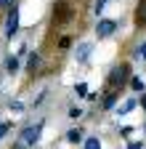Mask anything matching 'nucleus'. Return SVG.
<instances>
[{"label":"nucleus","instance_id":"f257e3e1","mask_svg":"<svg viewBox=\"0 0 146 149\" xmlns=\"http://www.w3.org/2000/svg\"><path fill=\"white\" fill-rule=\"evenodd\" d=\"M127 80H130V64H127V61L117 64L112 72H109V88H112V91H120Z\"/></svg>","mask_w":146,"mask_h":149},{"label":"nucleus","instance_id":"f03ea898","mask_svg":"<svg viewBox=\"0 0 146 149\" xmlns=\"http://www.w3.org/2000/svg\"><path fill=\"white\" fill-rule=\"evenodd\" d=\"M40 130H43V123L27 125V128L21 130V136H19V146H32V144H37V139H40Z\"/></svg>","mask_w":146,"mask_h":149},{"label":"nucleus","instance_id":"7ed1b4c3","mask_svg":"<svg viewBox=\"0 0 146 149\" xmlns=\"http://www.w3.org/2000/svg\"><path fill=\"white\" fill-rule=\"evenodd\" d=\"M16 32H19V6L13 3V6L8 8V27H6V37L11 40Z\"/></svg>","mask_w":146,"mask_h":149},{"label":"nucleus","instance_id":"20e7f679","mask_svg":"<svg viewBox=\"0 0 146 149\" xmlns=\"http://www.w3.org/2000/svg\"><path fill=\"white\" fill-rule=\"evenodd\" d=\"M117 29V22L114 19H98V24H96V37L98 40H104V37H109Z\"/></svg>","mask_w":146,"mask_h":149},{"label":"nucleus","instance_id":"39448f33","mask_svg":"<svg viewBox=\"0 0 146 149\" xmlns=\"http://www.w3.org/2000/svg\"><path fill=\"white\" fill-rule=\"evenodd\" d=\"M136 27H146V0H141L136 8Z\"/></svg>","mask_w":146,"mask_h":149},{"label":"nucleus","instance_id":"423d86ee","mask_svg":"<svg viewBox=\"0 0 146 149\" xmlns=\"http://www.w3.org/2000/svg\"><path fill=\"white\" fill-rule=\"evenodd\" d=\"M40 61H43V59H40V53H29V61H27V72H29V74H35V72L40 69Z\"/></svg>","mask_w":146,"mask_h":149},{"label":"nucleus","instance_id":"0eeeda50","mask_svg":"<svg viewBox=\"0 0 146 149\" xmlns=\"http://www.w3.org/2000/svg\"><path fill=\"white\" fill-rule=\"evenodd\" d=\"M90 51H93V45H90V43H82V45L77 48V59H80V61H88Z\"/></svg>","mask_w":146,"mask_h":149},{"label":"nucleus","instance_id":"6e6552de","mask_svg":"<svg viewBox=\"0 0 146 149\" xmlns=\"http://www.w3.org/2000/svg\"><path fill=\"white\" fill-rule=\"evenodd\" d=\"M6 72H8V74H16V72H19V59H16V56L6 59Z\"/></svg>","mask_w":146,"mask_h":149},{"label":"nucleus","instance_id":"1a4fd4ad","mask_svg":"<svg viewBox=\"0 0 146 149\" xmlns=\"http://www.w3.org/2000/svg\"><path fill=\"white\" fill-rule=\"evenodd\" d=\"M66 139H69L72 144H80V141H82V128H72L69 133H66Z\"/></svg>","mask_w":146,"mask_h":149},{"label":"nucleus","instance_id":"9d476101","mask_svg":"<svg viewBox=\"0 0 146 149\" xmlns=\"http://www.w3.org/2000/svg\"><path fill=\"white\" fill-rule=\"evenodd\" d=\"M114 104H117V91H112V93L104 96V109H114Z\"/></svg>","mask_w":146,"mask_h":149},{"label":"nucleus","instance_id":"9b49d317","mask_svg":"<svg viewBox=\"0 0 146 149\" xmlns=\"http://www.w3.org/2000/svg\"><path fill=\"white\" fill-rule=\"evenodd\" d=\"M130 88H133V91H138V93H141V91H143V88H146V85H143V80H141V77H130Z\"/></svg>","mask_w":146,"mask_h":149},{"label":"nucleus","instance_id":"f8f14e48","mask_svg":"<svg viewBox=\"0 0 146 149\" xmlns=\"http://www.w3.org/2000/svg\"><path fill=\"white\" fill-rule=\"evenodd\" d=\"M133 109H136V101H125L117 112H120V115H127V112H133Z\"/></svg>","mask_w":146,"mask_h":149},{"label":"nucleus","instance_id":"ddd939ff","mask_svg":"<svg viewBox=\"0 0 146 149\" xmlns=\"http://www.w3.org/2000/svg\"><path fill=\"white\" fill-rule=\"evenodd\" d=\"M75 91H77V96H88V85H85V83H77Z\"/></svg>","mask_w":146,"mask_h":149},{"label":"nucleus","instance_id":"4468645a","mask_svg":"<svg viewBox=\"0 0 146 149\" xmlns=\"http://www.w3.org/2000/svg\"><path fill=\"white\" fill-rule=\"evenodd\" d=\"M106 3H109V0H96V6H93V11H96V13H101V11L106 8Z\"/></svg>","mask_w":146,"mask_h":149},{"label":"nucleus","instance_id":"2eb2a0df","mask_svg":"<svg viewBox=\"0 0 146 149\" xmlns=\"http://www.w3.org/2000/svg\"><path fill=\"white\" fill-rule=\"evenodd\" d=\"M85 146H88V149H98V146H101V141H98V139H88V141H85Z\"/></svg>","mask_w":146,"mask_h":149},{"label":"nucleus","instance_id":"dca6fc26","mask_svg":"<svg viewBox=\"0 0 146 149\" xmlns=\"http://www.w3.org/2000/svg\"><path fill=\"white\" fill-rule=\"evenodd\" d=\"M8 130H11L8 123H0V139H6V136H8Z\"/></svg>","mask_w":146,"mask_h":149},{"label":"nucleus","instance_id":"f3484780","mask_svg":"<svg viewBox=\"0 0 146 149\" xmlns=\"http://www.w3.org/2000/svg\"><path fill=\"white\" fill-rule=\"evenodd\" d=\"M11 112H24V104L21 101H11Z\"/></svg>","mask_w":146,"mask_h":149},{"label":"nucleus","instance_id":"a211bd4d","mask_svg":"<svg viewBox=\"0 0 146 149\" xmlns=\"http://www.w3.org/2000/svg\"><path fill=\"white\" fill-rule=\"evenodd\" d=\"M80 115H82L80 107H72V109H69V117H80Z\"/></svg>","mask_w":146,"mask_h":149},{"label":"nucleus","instance_id":"6ab92c4d","mask_svg":"<svg viewBox=\"0 0 146 149\" xmlns=\"http://www.w3.org/2000/svg\"><path fill=\"white\" fill-rule=\"evenodd\" d=\"M69 43H72V40H69V37H61V43H59V48L64 51V48H69Z\"/></svg>","mask_w":146,"mask_h":149},{"label":"nucleus","instance_id":"aec40b11","mask_svg":"<svg viewBox=\"0 0 146 149\" xmlns=\"http://www.w3.org/2000/svg\"><path fill=\"white\" fill-rule=\"evenodd\" d=\"M13 3H16V0H0V8H11Z\"/></svg>","mask_w":146,"mask_h":149},{"label":"nucleus","instance_id":"412c9836","mask_svg":"<svg viewBox=\"0 0 146 149\" xmlns=\"http://www.w3.org/2000/svg\"><path fill=\"white\" fill-rule=\"evenodd\" d=\"M138 56H141V59H146V43H141V48H138Z\"/></svg>","mask_w":146,"mask_h":149},{"label":"nucleus","instance_id":"4be33fe9","mask_svg":"<svg viewBox=\"0 0 146 149\" xmlns=\"http://www.w3.org/2000/svg\"><path fill=\"white\" fill-rule=\"evenodd\" d=\"M141 107H143V112H146V93L141 96Z\"/></svg>","mask_w":146,"mask_h":149}]
</instances>
